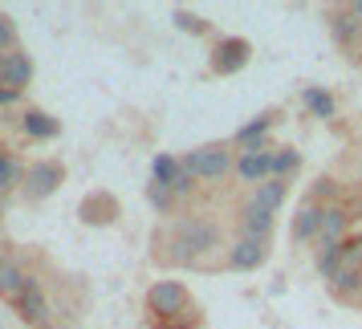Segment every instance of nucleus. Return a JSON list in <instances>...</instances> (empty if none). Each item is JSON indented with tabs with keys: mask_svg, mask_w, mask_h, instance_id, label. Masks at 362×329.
I'll use <instances>...</instances> for the list:
<instances>
[{
	"mask_svg": "<svg viewBox=\"0 0 362 329\" xmlns=\"http://www.w3.org/2000/svg\"><path fill=\"white\" fill-rule=\"evenodd\" d=\"M4 261H8V256H4V248H0V264H4Z\"/></svg>",
	"mask_w": 362,
	"mask_h": 329,
	"instance_id": "34",
	"label": "nucleus"
},
{
	"mask_svg": "<svg viewBox=\"0 0 362 329\" xmlns=\"http://www.w3.org/2000/svg\"><path fill=\"white\" fill-rule=\"evenodd\" d=\"M151 329H199V313L192 309L187 317H180V321H151Z\"/></svg>",
	"mask_w": 362,
	"mask_h": 329,
	"instance_id": "30",
	"label": "nucleus"
},
{
	"mask_svg": "<svg viewBox=\"0 0 362 329\" xmlns=\"http://www.w3.org/2000/svg\"><path fill=\"white\" fill-rule=\"evenodd\" d=\"M338 268H342V244H338V248H322V252H317V277L329 285Z\"/></svg>",
	"mask_w": 362,
	"mask_h": 329,
	"instance_id": "27",
	"label": "nucleus"
},
{
	"mask_svg": "<svg viewBox=\"0 0 362 329\" xmlns=\"http://www.w3.org/2000/svg\"><path fill=\"white\" fill-rule=\"evenodd\" d=\"M118 215H122V208H118V196H110V191H90L78 203V220L86 228H106V224H115Z\"/></svg>",
	"mask_w": 362,
	"mask_h": 329,
	"instance_id": "9",
	"label": "nucleus"
},
{
	"mask_svg": "<svg viewBox=\"0 0 362 329\" xmlns=\"http://www.w3.org/2000/svg\"><path fill=\"white\" fill-rule=\"evenodd\" d=\"M293 244H317V232H322V203H310V199H305V203H301V208H297L293 212Z\"/></svg>",
	"mask_w": 362,
	"mask_h": 329,
	"instance_id": "17",
	"label": "nucleus"
},
{
	"mask_svg": "<svg viewBox=\"0 0 362 329\" xmlns=\"http://www.w3.org/2000/svg\"><path fill=\"white\" fill-rule=\"evenodd\" d=\"M29 285H33V273H29L21 261H13V256H8V261L0 264V297H4L8 305H17Z\"/></svg>",
	"mask_w": 362,
	"mask_h": 329,
	"instance_id": "16",
	"label": "nucleus"
},
{
	"mask_svg": "<svg viewBox=\"0 0 362 329\" xmlns=\"http://www.w3.org/2000/svg\"><path fill=\"white\" fill-rule=\"evenodd\" d=\"M17 102H21V90H8V85L0 90V110H8V106H17Z\"/></svg>",
	"mask_w": 362,
	"mask_h": 329,
	"instance_id": "31",
	"label": "nucleus"
},
{
	"mask_svg": "<svg viewBox=\"0 0 362 329\" xmlns=\"http://www.w3.org/2000/svg\"><path fill=\"white\" fill-rule=\"evenodd\" d=\"M277 212H269V208H261V203H252V199H245L240 203V215H236V236L240 240H261V244H269V236H273V220Z\"/></svg>",
	"mask_w": 362,
	"mask_h": 329,
	"instance_id": "8",
	"label": "nucleus"
},
{
	"mask_svg": "<svg viewBox=\"0 0 362 329\" xmlns=\"http://www.w3.org/2000/svg\"><path fill=\"white\" fill-rule=\"evenodd\" d=\"M252 203H261V208H269V212H281V203L289 199V183L285 179H264L261 187H252Z\"/></svg>",
	"mask_w": 362,
	"mask_h": 329,
	"instance_id": "21",
	"label": "nucleus"
},
{
	"mask_svg": "<svg viewBox=\"0 0 362 329\" xmlns=\"http://www.w3.org/2000/svg\"><path fill=\"white\" fill-rule=\"evenodd\" d=\"M354 305H362V289H358V301H354Z\"/></svg>",
	"mask_w": 362,
	"mask_h": 329,
	"instance_id": "35",
	"label": "nucleus"
},
{
	"mask_svg": "<svg viewBox=\"0 0 362 329\" xmlns=\"http://www.w3.org/2000/svg\"><path fill=\"white\" fill-rule=\"evenodd\" d=\"M171 20H175V29L187 33V37H208V33H212V20H204L199 13H192V8H175Z\"/></svg>",
	"mask_w": 362,
	"mask_h": 329,
	"instance_id": "24",
	"label": "nucleus"
},
{
	"mask_svg": "<svg viewBox=\"0 0 362 329\" xmlns=\"http://www.w3.org/2000/svg\"><path fill=\"white\" fill-rule=\"evenodd\" d=\"M147 203H151L159 215H171L175 208H180V196H175L167 183H155V179H151V183H147Z\"/></svg>",
	"mask_w": 362,
	"mask_h": 329,
	"instance_id": "25",
	"label": "nucleus"
},
{
	"mask_svg": "<svg viewBox=\"0 0 362 329\" xmlns=\"http://www.w3.org/2000/svg\"><path fill=\"white\" fill-rule=\"evenodd\" d=\"M37 329H57V325H53V321H49V325H37Z\"/></svg>",
	"mask_w": 362,
	"mask_h": 329,
	"instance_id": "33",
	"label": "nucleus"
},
{
	"mask_svg": "<svg viewBox=\"0 0 362 329\" xmlns=\"http://www.w3.org/2000/svg\"><path fill=\"white\" fill-rule=\"evenodd\" d=\"M273 122H277V114L273 110H264V114L257 118H248L240 131L232 134V147H240V150H269V131H273Z\"/></svg>",
	"mask_w": 362,
	"mask_h": 329,
	"instance_id": "12",
	"label": "nucleus"
},
{
	"mask_svg": "<svg viewBox=\"0 0 362 329\" xmlns=\"http://www.w3.org/2000/svg\"><path fill=\"white\" fill-rule=\"evenodd\" d=\"M326 289L338 297V301H350V305H354V301H358V289H362V273H358V268H346V264H342Z\"/></svg>",
	"mask_w": 362,
	"mask_h": 329,
	"instance_id": "20",
	"label": "nucleus"
},
{
	"mask_svg": "<svg viewBox=\"0 0 362 329\" xmlns=\"http://www.w3.org/2000/svg\"><path fill=\"white\" fill-rule=\"evenodd\" d=\"M0 82L8 85V90H21L25 94V85L33 82V57L29 53H0Z\"/></svg>",
	"mask_w": 362,
	"mask_h": 329,
	"instance_id": "13",
	"label": "nucleus"
},
{
	"mask_svg": "<svg viewBox=\"0 0 362 329\" xmlns=\"http://www.w3.org/2000/svg\"><path fill=\"white\" fill-rule=\"evenodd\" d=\"M25 187V163L13 150H0V199L8 203V196H21Z\"/></svg>",
	"mask_w": 362,
	"mask_h": 329,
	"instance_id": "19",
	"label": "nucleus"
},
{
	"mask_svg": "<svg viewBox=\"0 0 362 329\" xmlns=\"http://www.w3.org/2000/svg\"><path fill=\"white\" fill-rule=\"evenodd\" d=\"M17 49V25L8 13H0V53H13Z\"/></svg>",
	"mask_w": 362,
	"mask_h": 329,
	"instance_id": "29",
	"label": "nucleus"
},
{
	"mask_svg": "<svg viewBox=\"0 0 362 329\" xmlns=\"http://www.w3.org/2000/svg\"><path fill=\"white\" fill-rule=\"evenodd\" d=\"M273 155H277V147H269V150H240V155H236V175H240V183L261 187L264 179H273Z\"/></svg>",
	"mask_w": 362,
	"mask_h": 329,
	"instance_id": "10",
	"label": "nucleus"
},
{
	"mask_svg": "<svg viewBox=\"0 0 362 329\" xmlns=\"http://www.w3.org/2000/svg\"><path fill=\"white\" fill-rule=\"evenodd\" d=\"M183 167L196 175L199 183H216L224 179L228 171H236V159H232V150L224 143H208V147H196L183 155Z\"/></svg>",
	"mask_w": 362,
	"mask_h": 329,
	"instance_id": "3",
	"label": "nucleus"
},
{
	"mask_svg": "<svg viewBox=\"0 0 362 329\" xmlns=\"http://www.w3.org/2000/svg\"><path fill=\"white\" fill-rule=\"evenodd\" d=\"M269 261V244H261V240H232L228 244V268L232 273H257L261 264Z\"/></svg>",
	"mask_w": 362,
	"mask_h": 329,
	"instance_id": "11",
	"label": "nucleus"
},
{
	"mask_svg": "<svg viewBox=\"0 0 362 329\" xmlns=\"http://www.w3.org/2000/svg\"><path fill=\"white\" fill-rule=\"evenodd\" d=\"M297 171H301V150L297 147H277V155H273V179H293Z\"/></svg>",
	"mask_w": 362,
	"mask_h": 329,
	"instance_id": "23",
	"label": "nucleus"
},
{
	"mask_svg": "<svg viewBox=\"0 0 362 329\" xmlns=\"http://www.w3.org/2000/svg\"><path fill=\"white\" fill-rule=\"evenodd\" d=\"M66 183V167L57 159H33L25 167V187H21V199L25 203H45V199Z\"/></svg>",
	"mask_w": 362,
	"mask_h": 329,
	"instance_id": "4",
	"label": "nucleus"
},
{
	"mask_svg": "<svg viewBox=\"0 0 362 329\" xmlns=\"http://www.w3.org/2000/svg\"><path fill=\"white\" fill-rule=\"evenodd\" d=\"M310 203H322V208H329V203H342V187H338V179H334V175H317V179H313V187H310Z\"/></svg>",
	"mask_w": 362,
	"mask_h": 329,
	"instance_id": "22",
	"label": "nucleus"
},
{
	"mask_svg": "<svg viewBox=\"0 0 362 329\" xmlns=\"http://www.w3.org/2000/svg\"><path fill=\"white\" fill-rule=\"evenodd\" d=\"M224 232L212 215H180L163 236V261L167 264H208L212 252H220Z\"/></svg>",
	"mask_w": 362,
	"mask_h": 329,
	"instance_id": "1",
	"label": "nucleus"
},
{
	"mask_svg": "<svg viewBox=\"0 0 362 329\" xmlns=\"http://www.w3.org/2000/svg\"><path fill=\"white\" fill-rule=\"evenodd\" d=\"M326 29L334 37V45L346 53H362V20L354 17V8L342 4V8H329L326 13Z\"/></svg>",
	"mask_w": 362,
	"mask_h": 329,
	"instance_id": "7",
	"label": "nucleus"
},
{
	"mask_svg": "<svg viewBox=\"0 0 362 329\" xmlns=\"http://www.w3.org/2000/svg\"><path fill=\"white\" fill-rule=\"evenodd\" d=\"M301 106H305L310 118H322V122L338 118V98L329 94L326 85H305V90H301Z\"/></svg>",
	"mask_w": 362,
	"mask_h": 329,
	"instance_id": "18",
	"label": "nucleus"
},
{
	"mask_svg": "<svg viewBox=\"0 0 362 329\" xmlns=\"http://www.w3.org/2000/svg\"><path fill=\"white\" fill-rule=\"evenodd\" d=\"M21 134L25 138H33V143H49L62 134V122L49 114V110H41V106H29L25 114H21Z\"/></svg>",
	"mask_w": 362,
	"mask_h": 329,
	"instance_id": "15",
	"label": "nucleus"
},
{
	"mask_svg": "<svg viewBox=\"0 0 362 329\" xmlns=\"http://www.w3.org/2000/svg\"><path fill=\"white\" fill-rule=\"evenodd\" d=\"M248 61H252V45H248L245 37H216V45H212V73L232 78V73H240Z\"/></svg>",
	"mask_w": 362,
	"mask_h": 329,
	"instance_id": "6",
	"label": "nucleus"
},
{
	"mask_svg": "<svg viewBox=\"0 0 362 329\" xmlns=\"http://www.w3.org/2000/svg\"><path fill=\"white\" fill-rule=\"evenodd\" d=\"M358 66H362V53H358Z\"/></svg>",
	"mask_w": 362,
	"mask_h": 329,
	"instance_id": "36",
	"label": "nucleus"
},
{
	"mask_svg": "<svg viewBox=\"0 0 362 329\" xmlns=\"http://www.w3.org/2000/svg\"><path fill=\"white\" fill-rule=\"evenodd\" d=\"M13 309L29 321V329H37V325H49L53 317H49V297H45V289H41V280L33 277V285L25 289V297H21Z\"/></svg>",
	"mask_w": 362,
	"mask_h": 329,
	"instance_id": "14",
	"label": "nucleus"
},
{
	"mask_svg": "<svg viewBox=\"0 0 362 329\" xmlns=\"http://www.w3.org/2000/svg\"><path fill=\"white\" fill-rule=\"evenodd\" d=\"M354 236V212H350V203H329L322 208V232H317V252L322 248H338L346 244Z\"/></svg>",
	"mask_w": 362,
	"mask_h": 329,
	"instance_id": "5",
	"label": "nucleus"
},
{
	"mask_svg": "<svg viewBox=\"0 0 362 329\" xmlns=\"http://www.w3.org/2000/svg\"><path fill=\"white\" fill-rule=\"evenodd\" d=\"M180 167H183V159L167 155V150H159V155L151 159V179H155V183H167V187H171V179L180 175Z\"/></svg>",
	"mask_w": 362,
	"mask_h": 329,
	"instance_id": "26",
	"label": "nucleus"
},
{
	"mask_svg": "<svg viewBox=\"0 0 362 329\" xmlns=\"http://www.w3.org/2000/svg\"><path fill=\"white\" fill-rule=\"evenodd\" d=\"M147 313L151 321H180V317H187V313L196 309L192 305V289L183 285V280H151L147 285Z\"/></svg>",
	"mask_w": 362,
	"mask_h": 329,
	"instance_id": "2",
	"label": "nucleus"
},
{
	"mask_svg": "<svg viewBox=\"0 0 362 329\" xmlns=\"http://www.w3.org/2000/svg\"><path fill=\"white\" fill-rule=\"evenodd\" d=\"M196 187H199V179L187 171V167H180V175L171 179V191H175L180 199H187V196H196Z\"/></svg>",
	"mask_w": 362,
	"mask_h": 329,
	"instance_id": "28",
	"label": "nucleus"
},
{
	"mask_svg": "<svg viewBox=\"0 0 362 329\" xmlns=\"http://www.w3.org/2000/svg\"><path fill=\"white\" fill-rule=\"evenodd\" d=\"M57 329H69V325H57Z\"/></svg>",
	"mask_w": 362,
	"mask_h": 329,
	"instance_id": "37",
	"label": "nucleus"
},
{
	"mask_svg": "<svg viewBox=\"0 0 362 329\" xmlns=\"http://www.w3.org/2000/svg\"><path fill=\"white\" fill-rule=\"evenodd\" d=\"M350 8H354V17L362 20V0H354V4H350Z\"/></svg>",
	"mask_w": 362,
	"mask_h": 329,
	"instance_id": "32",
	"label": "nucleus"
}]
</instances>
